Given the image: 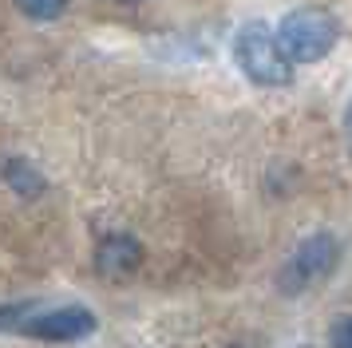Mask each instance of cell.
Wrapping results in <instances>:
<instances>
[{"mask_svg": "<svg viewBox=\"0 0 352 348\" xmlns=\"http://www.w3.org/2000/svg\"><path fill=\"white\" fill-rule=\"evenodd\" d=\"M336 40H340V20L329 8H317V4L293 8L281 20V28H277V47H281V56L289 63L324 60L336 47Z\"/></svg>", "mask_w": 352, "mask_h": 348, "instance_id": "obj_1", "label": "cell"}, {"mask_svg": "<svg viewBox=\"0 0 352 348\" xmlns=\"http://www.w3.org/2000/svg\"><path fill=\"white\" fill-rule=\"evenodd\" d=\"M336 261H340V241H336L333 234H309L301 246L293 250L289 265L281 269V289L301 293L305 285L324 281L336 269Z\"/></svg>", "mask_w": 352, "mask_h": 348, "instance_id": "obj_3", "label": "cell"}, {"mask_svg": "<svg viewBox=\"0 0 352 348\" xmlns=\"http://www.w3.org/2000/svg\"><path fill=\"white\" fill-rule=\"evenodd\" d=\"M0 178L16 190L20 198H40V194L48 190L44 174L36 171V162H28V158H4V162H0Z\"/></svg>", "mask_w": 352, "mask_h": 348, "instance_id": "obj_6", "label": "cell"}, {"mask_svg": "<svg viewBox=\"0 0 352 348\" xmlns=\"http://www.w3.org/2000/svg\"><path fill=\"white\" fill-rule=\"evenodd\" d=\"M344 139H349V151H352V103L344 107Z\"/></svg>", "mask_w": 352, "mask_h": 348, "instance_id": "obj_10", "label": "cell"}, {"mask_svg": "<svg viewBox=\"0 0 352 348\" xmlns=\"http://www.w3.org/2000/svg\"><path fill=\"white\" fill-rule=\"evenodd\" d=\"M20 12L28 16V20H56V16H64L67 0H12Z\"/></svg>", "mask_w": 352, "mask_h": 348, "instance_id": "obj_7", "label": "cell"}, {"mask_svg": "<svg viewBox=\"0 0 352 348\" xmlns=\"http://www.w3.org/2000/svg\"><path fill=\"white\" fill-rule=\"evenodd\" d=\"M123 4H139V0H123Z\"/></svg>", "mask_w": 352, "mask_h": 348, "instance_id": "obj_11", "label": "cell"}, {"mask_svg": "<svg viewBox=\"0 0 352 348\" xmlns=\"http://www.w3.org/2000/svg\"><path fill=\"white\" fill-rule=\"evenodd\" d=\"M230 348H238V345H230Z\"/></svg>", "mask_w": 352, "mask_h": 348, "instance_id": "obj_12", "label": "cell"}, {"mask_svg": "<svg viewBox=\"0 0 352 348\" xmlns=\"http://www.w3.org/2000/svg\"><path fill=\"white\" fill-rule=\"evenodd\" d=\"M99 329V320L91 309H83V305H67V309H48V313H36L24 320V336H32V340H56V345H64V340H83V336H91Z\"/></svg>", "mask_w": 352, "mask_h": 348, "instance_id": "obj_4", "label": "cell"}, {"mask_svg": "<svg viewBox=\"0 0 352 348\" xmlns=\"http://www.w3.org/2000/svg\"><path fill=\"white\" fill-rule=\"evenodd\" d=\"M32 313V305H0V329H24V316Z\"/></svg>", "mask_w": 352, "mask_h": 348, "instance_id": "obj_9", "label": "cell"}, {"mask_svg": "<svg viewBox=\"0 0 352 348\" xmlns=\"http://www.w3.org/2000/svg\"><path fill=\"white\" fill-rule=\"evenodd\" d=\"M143 265V246L131 234H107L96 246V269L107 281H127L135 269Z\"/></svg>", "mask_w": 352, "mask_h": 348, "instance_id": "obj_5", "label": "cell"}, {"mask_svg": "<svg viewBox=\"0 0 352 348\" xmlns=\"http://www.w3.org/2000/svg\"><path fill=\"white\" fill-rule=\"evenodd\" d=\"M329 345L333 348H352V316H336L329 325Z\"/></svg>", "mask_w": 352, "mask_h": 348, "instance_id": "obj_8", "label": "cell"}, {"mask_svg": "<svg viewBox=\"0 0 352 348\" xmlns=\"http://www.w3.org/2000/svg\"><path fill=\"white\" fill-rule=\"evenodd\" d=\"M234 60H238L241 76L250 83H257V87H289V79H293V63L281 56L277 36L261 20H250V24L238 28V36H234Z\"/></svg>", "mask_w": 352, "mask_h": 348, "instance_id": "obj_2", "label": "cell"}]
</instances>
